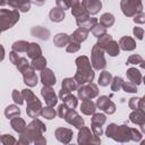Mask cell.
Here are the masks:
<instances>
[{"mask_svg": "<svg viewBox=\"0 0 145 145\" xmlns=\"http://www.w3.org/2000/svg\"><path fill=\"white\" fill-rule=\"evenodd\" d=\"M54 136L56 138L62 143V144H69L71 138H72V130L69 128H63V127H58L54 130Z\"/></svg>", "mask_w": 145, "mask_h": 145, "instance_id": "15", "label": "cell"}, {"mask_svg": "<svg viewBox=\"0 0 145 145\" xmlns=\"http://www.w3.org/2000/svg\"><path fill=\"white\" fill-rule=\"evenodd\" d=\"M140 144H142V145H145V139H144V140H140Z\"/></svg>", "mask_w": 145, "mask_h": 145, "instance_id": "62", "label": "cell"}, {"mask_svg": "<svg viewBox=\"0 0 145 145\" xmlns=\"http://www.w3.org/2000/svg\"><path fill=\"white\" fill-rule=\"evenodd\" d=\"M11 97H12L14 102H15L16 104H18V105H22V104L24 103V101H25V100H24V96H23V93L19 92V91H17V89H14V91H12Z\"/></svg>", "mask_w": 145, "mask_h": 145, "instance_id": "46", "label": "cell"}, {"mask_svg": "<svg viewBox=\"0 0 145 145\" xmlns=\"http://www.w3.org/2000/svg\"><path fill=\"white\" fill-rule=\"evenodd\" d=\"M0 142H1L3 145H12V144H16V143H17L16 138H15L12 135H10V134H5V135H2V136L0 137Z\"/></svg>", "mask_w": 145, "mask_h": 145, "instance_id": "44", "label": "cell"}, {"mask_svg": "<svg viewBox=\"0 0 145 145\" xmlns=\"http://www.w3.org/2000/svg\"><path fill=\"white\" fill-rule=\"evenodd\" d=\"M92 34L95 36V37H101V36H103L104 34H106V27H104L102 24H100V23H97L94 27H93V29H92Z\"/></svg>", "mask_w": 145, "mask_h": 145, "instance_id": "39", "label": "cell"}, {"mask_svg": "<svg viewBox=\"0 0 145 145\" xmlns=\"http://www.w3.org/2000/svg\"><path fill=\"white\" fill-rule=\"evenodd\" d=\"M41 95L44 99L46 105L54 106L58 102V96L54 93V89L52 88V86H44L43 85V87L41 89Z\"/></svg>", "mask_w": 145, "mask_h": 145, "instance_id": "13", "label": "cell"}, {"mask_svg": "<svg viewBox=\"0 0 145 145\" xmlns=\"http://www.w3.org/2000/svg\"><path fill=\"white\" fill-rule=\"evenodd\" d=\"M105 121H106V117H105L104 113H94V114H92V123L103 126V123Z\"/></svg>", "mask_w": 145, "mask_h": 145, "instance_id": "43", "label": "cell"}, {"mask_svg": "<svg viewBox=\"0 0 145 145\" xmlns=\"http://www.w3.org/2000/svg\"><path fill=\"white\" fill-rule=\"evenodd\" d=\"M126 75H127V78H128L131 83H134V84H136V85H139L140 83H143V77H142L140 71H139L138 69L134 68V67L128 68L127 71H126Z\"/></svg>", "mask_w": 145, "mask_h": 145, "instance_id": "21", "label": "cell"}, {"mask_svg": "<svg viewBox=\"0 0 145 145\" xmlns=\"http://www.w3.org/2000/svg\"><path fill=\"white\" fill-rule=\"evenodd\" d=\"M122 84H123V79L119 76H114L111 80V91L113 92H118L122 88Z\"/></svg>", "mask_w": 145, "mask_h": 145, "instance_id": "38", "label": "cell"}, {"mask_svg": "<svg viewBox=\"0 0 145 145\" xmlns=\"http://www.w3.org/2000/svg\"><path fill=\"white\" fill-rule=\"evenodd\" d=\"M31 0H8V5L12 9H17L22 12H27L31 9Z\"/></svg>", "mask_w": 145, "mask_h": 145, "instance_id": "19", "label": "cell"}, {"mask_svg": "<svg viewBox=\"0 0 145 145\" xmlns=\"http://www.w3.org/2000/svg\"><path fill=\"white\" fill-rule=\"evenodd\" d=\"M41 83L44 86H53V85H56L57 78H56L54 72L49 68H45V69L41 70Z\"/></svg>", "mask_w": 145, "mask_h": 145, "instance_id": "17", "label": "cell"}, {"mask_svg": "<svg viewBox=\"0 0 145 145\" xmlns=\"http://www.w3.org/2000/svg\"><path fill=\"white\" fill-rule=\"evenodd\" d=\"M45 1L46 0H31V2L33 5H35V6H42V5H44Z\"/></svg>", "mask_w": 145, "mask_h": 145, "instance_id": "56", "label": "cell"}, {"mask_svg": "<svg viewBox=\"0 0 145 145\" xmlns=\"http://www.w3.org/2000/svg\"><path fill=\"white\" fill-rule=\"evenodd\" d=\"M19 56H18V53L17 52H15V51H11L10 53H9V60H10V62L11 63H14L15 66H16V63L18 62V60H19Z\"/></svg>", "mask_w": 145, "mask_h": 145, "instance_id": "55", "label": "cell"}, {"mask_svg": "<svg viewBox=\"0 0 145 145\" xmlns=\"http://www.w3.org/2000/svg\"><path fill=\"white\" fill-rule=\"evenodd\" d=\"M69 42H70V35H68L66 33H58L53 37V44L58 48L67 46L69 44Z\"/></svg>", "mask_w": 145, "mask_h": 145, "instance_id": "27", "label": "cell"}, {"mask_svg": "<svg viewBox=\"0 0 145 145\" xmlns=\"http://www.w3.org/2000/svg\"><path fill=\"white\" fill-rule=\"evenodd\" d=\"M66 15H65V10H62L61 8L59 7H53L50 12H49V18L51 19V22H54V23H60L65 19Z\"/></svg>", "mask_w": 145, "mask_h": 145, "instance_id": "26", "label": "cell"}, {"mask_svg": "<svg viewBox=\"0 0 145 145\" xmlns=\"http://www.w3.org/2000/svg\"><path fill=\"white\" fill-rule=\"evenodd\" d=\"M27 106H26V113L29 118H39V116H41V111H42V103L41 101L35 96L31 100H28L27 102Z\"/></svg>", "mask_w": 145, "mask_h": 145, "instance_id": "10", "label": "cell"}, {"mask_svg": "<svg viewBox=\"0 0 145 145\" xmlns=\"http://www.w3.org/2000/svg\"><path fill=\"white\" fill-rule=\"evenodd\" d=\"M45 131H46L45 125L40 119L35 118L27 125L26 129L20 134L18 144L28 145L33 143L35 145H44L46 144V139L43 136Z\"/></svg>", "mask_w": 145, "mask_h": 145, "instance_id": "1", "label": "cell"}, {"mask_svg": "<svg viewBox=\"0 0 145 145\" xmlns=\"http://www.w3.org/2000/svg\"><path fill=\"white\" fill-rule=\"evenodd\" d=\"M140 104H142V99H140V97H137V96L130 97L129 101H128V106H129L131 110L140 109Z\"/></svg>", "mask_w": 145, "mask_h": 145, "instance_id": "42", "label": "cell"}, {"mask_svg": "<svg viewBox=\"0 0 145 145\" xmlns=\"http://www.w3.org/2000/svg\"><path fill=\"white\" fill-rule=\"evenodd\" d=\"M113 39H112V36L110 35V34H104L103 36H101V37H99L97 39V45L99 46H101L102 49H105V46L112 41Z\"/></svg>", "mask_w": 145, "mask_h": 145, "instance_id": "41", "label": "cell"}, {"mask_svg": "<svg viewBox=\"0 0 145 145\" xmlns=\"http://www.w3.org/2000/svg\"><path fill=\"white\" fill-rule=\"evenodd\" d=\"M19 10L17 9H0V27L1 32L11 28L19 20Z\"/></svg>", "mask_w": 145, "mask_h": 145, "instance_id": "4", "label": "cell"}, {"mask_svg": "<svg viewBox=\"0 0 145 145\" xmlns=\"http://www.w3.org/2000/svg\"><path fill=\"white\" fill-rule=\"evenodd\" d=\"M143 61V58L140 54H131L127 59V65H139Z\"/></svg>", "mask_w": 145, "mask_h": 145, "instance_id": "47", "label": "cell"}, {"mask_svg": "<svg viewBox=\"0 0 145 145\" xmlns=\"http://www.w3.org/2000/svg\"><path fill=\"white\" fill-rule=\"evenodd\" d=\"M5 116H6V118H8V119H12L14 117L20 116V110L18 109L17 105H15V104H9V105L5 109Z\"/></svg>", "mask_w": 145, "mask_h": 145, "instance_id": "35", "label": "cell"}, {"mask_svg": "<svg viewBox=\"0 0 145 145\" xmlns=\"http://www.w3.org/2000/svg\"><path fill=\"white\" fill-rule=\"evenodd\" d=\"M71 15L76 18L77 26L78 27H83V28L86 25V23L91 19L89 12L85 9V7L82 3H79V5H77V6H75V7L71 8Z\"/></svg>", "mask_w": 145, "mask_h": 145, "instance_id": "9", "label": "cell"}, {"mask_svg": "<svg viewBox=\"0 0 145 145\" xmlns=\"http://www.w3.org/2000/svg\"><path fill=\"white\" fill-rule=\"evenodd\" d=\"M69 3H70V8H72V7L77 6V5H79L80 1L79 0H69Z\"/></svg>", "mask_w": 145, "mask_h": 145, "instance_id": "57", "label": "cell"}, {"mask_svg": "<svg viewBox=\"0 0 145 145\" xmlns=\"http://www.w3.org/2000/svg\"><path fill=\"white\" fill-rule=\"evenodd\" d=\"M70 108L66 104V103H62V104H60L59 105V108H58V116L60 117V118H65V116L67 114V112H68V110H69Z\"/></svg>", "mask_w": 145, "mask_h": 145, "instance_id": "49", "label": "cell"}, {"mask_svg": "<svg viewBox=\"0 0 145 145\" xmlns=\"http://www.w3.org/2000/svg\"><path fill=\"white\" fill-rule=\"evenodd\" d=\"M58 114V112L53 109V106H50V105H46L45 108H42V111H41V116L48 120H52Z\"/></svg>", "mask_w": 145, "mask_h": 145, "instance_id": "37", "label": "cell"}, {"mask_svg": "<svg viewBox=\"0 0 145 145\" xmlns=\"http://www.w3.org/2000/svg\"><path fill=\"white\" fill-rule=\"evenodd\" d=\"M119 45H120V49L123 51H133L136 49V41L128 35L122 36L119 40Z\"/></svg>", "mask_w": 145, "mask_h": 145, "instance_id": "20", "label": "cell"}, {"mask_svg": "<svg viewBox=\"0 0 145 145\" xmlns=\"http://www.w3.org/2000/svg\"><path fill=\"white\" fill-rule=\"evenodd\" d=\"M26 54H27V57H28L29 59L33 60V59H35V58L42 56V49H41V46H40L37 43L32 42V43H29V45H28V48H27Z\"/></svg>", "mask_w": 145, "mask_h": 145, "instance_id": "29", "label": "cell"}, {"mask_svg": "<svg viewBox=\"0 0 145 145\" xmlns=\"http://www.w3.org/2000/svg\"><path fill=\"white\" fill-rule=\"evenodd\" d=\"M78 83L75 80V78H70V77H68V78H65L63 80H62V83H61V89H60V92H59V97L62 100L67 94H69V93H71L72 91H76L77 88H78Z\"/></svg>", "mask_w": 145, "mask_h": 145, "instance_id": "12", "label": "cell"}, {"mask_svg": "<svg viewBox=\"0 0 145 145\" xmlns=\"http://www.w3.org/2000/svg\"><path fill=\"white\" fill-rule=\"evenodd\" d=\"M31 34L40 40H43V41H46L50 36V31L44 28V27H41V26H35L31 29Z\"/></svg>", "mask_w": 145, "mask_h": 145, "instance_id": "28", "label": "cell"}, {"mask_svg": "<svg viewBox=\"0 0 145 145\" xmlns=\"http://www.w3.org/2000/svg\"><path fill=\"white\" fill-rule=\"evenodd\" d=\"M10 126H11L12 129H14L16 133H18V134H22V133L26 129V127H27L25 120H24L23 118H20L19 116L14 117L12 119H10Z\"/></svg>", "mask_w": 145, "mask_h": 145, "instance_id": "25", "label": "cell"}, {"mask_svg": "<svg viewBox=\"0 0 145 145\" xmlns=\"http://www.w3.org/2000/svg\"><path fill=\"white\" fill-rule=\"evenodd\" d=\"M112 75L111 72L106 71V70H103L100 76H99V79H97V83L100 86H108L109 84H111V80H112Z\"/></svg>", "mask_w": 145, "mask_h": 145, "instance_id": "34", "label": "cell"}, {"mask_svg": "<svg viewBox=\"0 0 145 145\" xmlns=\"http://www.w3.org/2000/svg\"><path fill=\"white\" fill-rule=\"evenodd\" d=\"M139 66H140V68H143V69H145V60H143L140 63H139Z\"/></svg>", "mask_w": 145, "mask_h": 145, "instance_id": "61", "label": "cell"}, {"mask_svg": "<svg viewBox=\"0 0 145 145\" xmlns=\"http://www.w3.org/2000/svg\"><path fill=\"white\" fill-rule=\"evenodd\" d=\"M56 3H57V7L61 8L62 10H67L70 8L69 0H56Z\"/></svg>", "mask_w": 145, "mask_h": 145, "instance_id": "53", "label": "cell"}, {"mask_svg": "<svg viewBox=\"0 0 145 145\" xmlns=\"http://www.w3.org/2000/svg\"><path fill=\"white\" fill-rule=\"evenodd\" d=\"M82 5L89 12V15H96L102 8L101 0H82Z\"/></svg>", "mask_w": 145, "mask_h": 145, "instance_id": "18", "label": "cell"}, {"mask_svg": "<svg viewBox=\"0 0 145 145\" xmlns=\"http://www.w3.org/2000/svg\"><path fill=\"white\" fill-rule=\"evenodd\" d=\"M129 120L137 125V126H140L145 122V111L140 110V109H137V110H133L131 113L129 114Z\"/></svg>", "mask_w": 145, "mask_h": 145, "instance_id": "24", "label": "cell"}, {"mask_svg": "<svg viewBox=\"0 0 145 145\" xmlns=\"http://www.w3.org/2000/svg\"><path fill=\"white\" fill-rule=\"evenodd\" d=\"M29 43L24 41V40H19V41H16L12 43L11 45V49L12 51L17 52V53H22V52H26L27 51V48H28Z\"/></svg>", "mask_w": 145, "mask_h": 145, "instance_id": "32", "label": "cell"}, {"mask_svg": "<svg viewBox=\"0 0 145 145\" xmlns=\"http://www.w3.org/2000/svg\"><path fill=\"white\" fill-rule=\"evenodd\" d=\"M133 20H134L135 24H144V23H145V14H144L143 11L136 14V15L134 16Z\"/></svg>", "mask_w": 145, "mask_h": 145, "instance_id": "52", "label": "cell"}, {"mask_svg": "<svg viewBox=\"0 0 145 145\" xmlns=\"http://www.w3.org/2000/svg\"><path fill=\"white\" fill-rule=\"evenodd\" d=\"M96 106H97V109L104 111L106 114H113L116 112V109H117L116 104L106 95H101L96 100Z\"/></svg>", "mask_w": 145, "mask_h": 145, "instance_id": "11", "label": "cell"}, {"mask_svg": "<svg viewBox=\"0 0 145 145\" xmlns=\"http://www.w3.org/2000/svg\"><path fill=\"white\" fill-rule=\"evenodd\" d=\"M139 127H140V130H142V134H145V122H144L143 125H140Z\"/></svg>", "mask_w": 145, "mask_h": 145, "instance_id": "58", "label": "cell"}, {"mask_svg": "<svg viewBox=\"0 0 145 145\" xmlns=\"http://www.w3.org/2000/svg\"><path fill=\"white\" fill-rule=\"evenodd\" d=\"M143 105H145V95H144V96L142 97V104H140V110H142Z\"/></svg>", "mask_w": 145, "mask_h": 145, "instance_id": "59", "label": "cell"}, {"mask_svg": "<svg viewBox=\"0 0 145 145\" xmlns=\"http://www.w3.org/2000/svg\"><path fill=\"white\" fill-rule=\"evenodd\" d=\"M114 22H116V18H114V16L112 15V14H110V12H105V14H103L101 17H100V24H102L104 27H111V26H113V24H114Z\"/></svg>", "mask_w": 145, "mask_h": 145, "instance_id": "31", "label": "cell"}, {"mask_svg": "<svg viewBox=\"0 0 145 145\" xmlns=\"http://www.w3.org/2000/svg\"><path fill=\"white\" fill-rule=\"evenodd\" d=\"M31 66L35 70H43V69L46 68V59L43 56H40V57H37V58H35V59L32 60Z\"/></svg>", "mask_w": 145, "mask_h": 145, "instance_id": "33", "label": "cell"}, {"mask_svg": "<svg viewBox=\"0 0 145 145\" xmlns=\"http://www.w3.org/2000/svg\"><path fill=\"white\" fill-rule=\"evenodd\" d=\"M104 49L96 44L93 45L91 51V63L95 70H102L106 67V60L104 57Z\"/></svg>", "mask_w": 145, "mask_h": 145, "instance_id": "5", "label": "cell"}, {"mask_svg": "<svg viewBox=\"0 0 145 145\" xmlns=\"http://www.w3.org/2000/svg\"><path fill=\"white\" fill-rule=\"evenodd\" d=\"M79 49H80V43L72 42V41H70L69 44L66 46V51H67L68 53H75V52L79 51Z\"/></svg>", "mask_w": 145, "mask_h": 145, "instance_id": "48", "label": "cell"}, {"mask_svg": "<svg viewBox=\"0 0 145 145\" xmlns=\"http://www.w3.org/2000/svg\"><path fill=\"white\" fill-rule=\"evenodd\" d=\"M91 129H92V131L94 133V135L95 136H102V134H103V129H102V126L101 125H96V123H92L91 125Z\"/></svg>", "mask_w": 145, "mask_h": 145, "instance_id": "51", "label": "cell"}, {"mask_svg": "<svg viewBox=\"0 0 145 145\" xmlns=\"http://www.w3.org/2000/svg\"><path fill=\"white\" fill-rule=\"evenodd\" d=\"M143 83H144V84H145V76H144V77H143Z\"/></svg>", "mask_w": 145, "mask_h": 145, "instance_id": "63", "label": "cell"}, {"mask_svg": "<svg viewBox=\"0 0 145 145\" xmlns=\"http://www.w3.org/2000/svg\"><path fill=\"white\" fill-rule=\"evenodd\" d=\"M75 63H76L77 70L75 72L74 78L78 83V85H83V84L91 83L94 80L95 72H94V68H93L88 57L79 56L76 58Z\"/></svg>", "mask_w": 145, "mask_h": 145, "instance_id": "2", "label": "cell"}, {"mask_svg": "<svg viewBox=\"0 0 145 145\" xmlns=\"http://www.w3.org/2000/svg\"><path fill=\"white\" fill-rule=\"evenodd\" d=\"M63 119L69 125H71L72 127H75L77 129H79L82 126H84V119L78 114V112L75 111V109H69Z\"/></svg>", "mask_w": 145, "mask_h": 145, "instance_id": "14", "label": "cell"}, {"mask_svg": "<svg viewBox=\"0 0 145 145\" xmlns=\"http://www.w3.org/2000/svg\"><path fill=\"white\" fill-rule=\"evenodd\" d=\"M77 143L79 145L85 144H100L101 138L99 136H95L92 129H89L86 126H82L78 129V136H77Z\"/></svg>", "mask_w": 145, "mask_h": 145, "instance_id": "7", "label": "cell"}, {"mask_svg": "<svg viewBox=\"0 0 145 145\" xmlns=\"http://www.w3.org/2000/svg\"><path fill=\"white\" fill-rule=\"evenodd\" d=\"M31 66V63L27 61V59L26 58H24V57H20L19 58V60H18V62L16 63V67H17V69H18V71L19 72H24L28 67Z\"/></svg>", "mask_w": 145, "mask_h": 145, "instance_id": "40", "label": "cell"}, {"mask_svg": "<svg viewBox=\"0 0 145 145\" xmlns=\"http://www.w3.org/2000/svg\"><path fill=\"white\" fill-rule=\"evenodd\" d=\"M105 135L106 137H110L116 142L127 143L131 140V128L127 125L118 126L117 123H109L105 129Z\"/></svg>", "mask_w": 145, "mask_h": 145, "instance_id": "3", "label": "cell"}, {"mask_svg": "<svg viewBox=\"0 0 145 145\" xmlns=\"http://www.w3.org/2000/svg\"><path fill=\"white\" fill-rule=\"evenodd\" d=\"M6 3H8V0H0V5L1 6H5Z\"/></svg>", "mask_w": 145, "mask_h": 145, "instance_id": "60", "label": "cell"}, {"mask_svg": "<svg viewBox=\"0 0 145 145\" xmlns=\"http://www.w3.org/2000/svg\"><path fill=\"white\" fill-rule=\"evenodd\" d=\"M99 95V88L97 85L93 82L86 83L83 85H79L77 88V97L79 100H92Z\"/></svg>", "mask_w": 145, "mask_h": 145, "instance_id": "8", "label": "cell"}, {"mask_svg": "<svg viewBox=\"0 0 145 145\" xmlns=\"http://www.w3.org/2000/svg\"><path fill=\"white\" fill-rule=\"evenodd\" d=\"M104 51L110 56V57H117L119 53H120V45H119V42L112 40L104 49Z\"/></svg>", "mask_w": 145, "mask_h": 145, "instance_id": "30", "label": "cell"}, {"mask_svg": "<svg viewBox=\"0 0 145 145\" xmlns=\"http://www.w3.org/2000/svg\"><path fill=\"white\" fill-rule=\"evenodd\" d=\"M142 133L136 129V128H131V140L134 142H140L142 140Z\"/></svg>", "mask_w": 145, "mask_h": 145, "instance_id": "50", "label": "cell"}, {"mask_svg": "<svg viewBox=\"0 0 145 145\" xmlns=\"http://www.w3.org/2000/svg\"><path fill=\"white\" fill-rule=\"evenodd\" d=\"M122 89L126 93H136L137 92V85L134 84V83H131L130 80L129 82H123Z\"/></svg>", "mask_w": 145, "mask_h": 145, "instance_id": "45", "label": "cell"}, {"mask_svg": "<svg viewBox=\"0 0 145 145\" xmlns=\"http://www.w3.org/2000/svg\"><path fill=\"white\" fill-rule=\"evenodd\" d=\"M62 102L66 103L70 109H76V106L78 105V97L75 96L74 94L69 93V94H67V95L62 99Z\"/></svg>", "mask_w": 145, "mask_h": 145, "instance_id": "36", "label": "cell"}, {"mask_svg": "<svg viewBox=\"0 0 145 145\" xmlns=\"http://www.w3.org/2000/svg\"><path fill=\"white\" fill-rule=\"evenodd\" d=\"M22 75H23V78H24V83H25L28 87H34V86L37 85V83H39V77H37V75L35 74V69H34L32 66H29Z\"/></svg>", "mask_w": 145, "mask_h": 145, "instance_id": "16", "label": "cell"}, {"mask_svg": "<svg viewBox=\"0 0 145 145\" xmlns=\"http://www.w3.org/2000/svg\"><path fill=\"white\" fill-rule=\"evenodd\" d=\"M96 103H94L92 100H84L80 104V111L85 116L94 114L96 111Z\"/></svg>", "mask_w": 145, "mask_h": 145, "instance_id": "23", "label": "cell"}, {"mask_svg": "<svg viewBox=\"0 0 145 145\" xmlns=\"http://www.w3.org/2000/svg\"><path fill=\"white\" fill-rule=\"evenodd\" d=\"M133 33H134V35H135V37L137 40H143V37H144V29L142 27H138V26L134 27Z\"/></svg>", "mask_w": 145, "mask_h": 145, "instance_id": "54", "label": "cell"}, {"mask_svg": "<svg viewBox=\"0 0 145 145\" xmlns=\"http://www.w3.org/2000/svg\"><path fill=\"white\" fill-rule=\"evenodd\" d=\"M120 9L127 17H134L136 14L143 11L142 0H121Z\"/></svg>", "mask_w": 145, "mask_h": 145, "instance_id": "6", "label": "cell"}, {"mask_svg": "<svg viewBox=\"0 0 145 145\" xmlns=\"http://www.w3.org/2000/svg\"><path fill=\"white\" fill-rule=\"evenodd\" d=\"M88 32L86 28L83 27H78L75 32H72V34L70 35V41L72 42H77V43H82L83 41H85L88 36Z\"/></svg>", "mask_w": 145, "mask_h": 145, "instance_id": "22", "label": "cell"}]
</instances>
